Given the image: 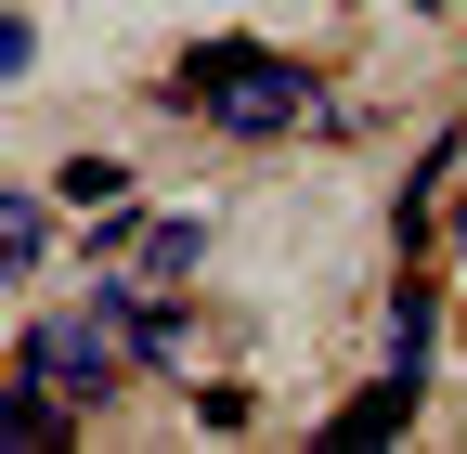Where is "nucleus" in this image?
<instances>
[{
	"instance_id": "f257e3e1",
	"label": "nucleus",
	"mask_w": 467,
	"mask_h": 454,
	"mask_svg": "<svg viewBox=\"0 0 467 454\" xmlns=\"http://www.w3.org/2000/svg\"><path fill=\"white\" fill-rule=\"evenodd\" d=\"M182 104L208 130H234V143H273V130H299L312 118V66H285V52H247V39H208L195 66H182Z\"/></svg>"
},
{
	"instance_id": "f03ea898",
	"label": "nucleus",
	"mask_w": 467,
	"mask_h": 454,
	"mask_svg": "<svg viewBox=\"0 0 467 454\" xmlns=\"http://www.w3.org/2000/svg\"><path fill=\"white\" fill-rule=\"evenodd\" d=\"M26 377H52L66 403H104V389H117V351H104L91 325H26Z\"/></svg>"
},
{
	"instance_id": "7ed1b4c3",
	"label": "nucleus",
	"mask_w": 467,
	"mask_h": 454,
	"mask_svg": "<svg viewBox=\"0 0 467 454\" xmlns=\"http://www.w3.org/2000/svg\"><path fill=\"white\" fill-rule=\"evenodd\" d=\"M416 403H429V377H402V364H389V377L364 389V403H337V416H325V454H364V441H402V428H416Z\"/></svg>"
},
{
	"instance_id": "20e7f679",
	"label": "nucleus",
	"mask_w": 467,
	"mask_h": 454,
	"mask_svg": "<svg viewBox=\"0 0 467 454\" xmlns=\"http://www.w3.org/2000/svg\"><path fill=\"white\" fill-rule=\"evenodd\" d=\"M117 337H130V364H182V312H169V299H130V286H104L91 299Z\"/></svg>"
},
{
	"instance_id": "39448f33",
	"label": "nucleus",
	"mask_w": 467,
	"mask_h": 454,
	"mask_svg": "<svg viewBox=\"0 0 467 454\" xmlns=\"http://www.w3.org/2000/svg\"><path fill=\"white\" fill-rule=\"evenodd\" d=\"M0 441H14V454H52V441H66V403H52V377H26V364H14V403H0Z\"/></svg>"
},
{
	"instance_id": "423d86ee",
	"label": "nucleus",
	"mask_w": 467,
	"mask_h": 454,
	"mask_svg": "<svg viewBox=\"0 0 467 454\" xmlns=\"http://www.w3.org/2000/svg\"><path fill=\"white\" fill-rule=\"evenodd\" d=\"M39 260H52V208H39V195H0V273L26 286Z\"/></svg>"
},
{
	"instance_id": "0eeeda50",
	"label": "nucleus",
	"mask_w": 467,
	"mask_h": 454,
	"mask_svg": "<svg viewBox=\"0 0 467 454\" xmlns=\"http://www.w3.org/2000/svg\"><path fill=\"white\" fill-rule=\"evenodd\" d=\"M429 337H441V299H429V286H402V299H389V364H402V377H429Z\"/></svg>"
},
{
	"instance_id": "6e6552de",
	"label": "nucleus",
	"mask_w": 467,
	"mask_h": 454,
	"mask_svg": "<svg viewBox=\"0 0 467 454\" xmlns=\"http://www.w3.org/2000/svg\"><path fill=\"white\" fill-rule=\"evenodd\" d=\"M208 260V221H156V234H143V273H195Z\"/></svg>"
},
{
	"instance_id": "1a4fd4ad",
	"label": "nucleus",
	"mask_w": 467,
	"mask_h": 454,
	"mask_svg": "<svg viewBox=\"0 0 467 454\" xmlns=\"http://www.w3.org/2000/svg\"><path fill=\"white\" fill-rule=\"evenodd\" d=\"M454 247H467V208H454Z\"/></svg>"
},
{
	"instance_id": "9d476101",
	"label": "nucleus",
	"mask_w": 467,
	"mask_h": 454,
	"mask_svg": "<svg viewBox=\"0 0 467 454\" xmlns=\"http://www.w3.org/2000/svg\"><path fill=\"white\" fill-rule=\"evenodd\" d=\"M416 14H441V0H416Z\"/></svg>"
}]
</instances>
